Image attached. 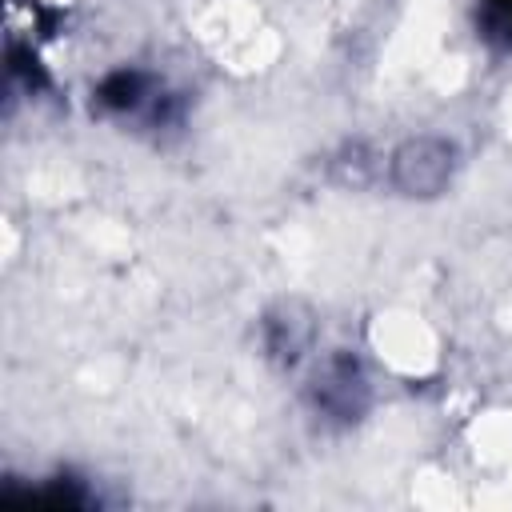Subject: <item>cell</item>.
I'll return each mask as SVG.
<instances>
[{"mask_svg": "<svg viewBox=\"0 0 512 512\" xmlns=\"http://www.w3.org/2000/svg\"><path fill=\"white\" fill-rule=\"evenodd\" d=\"M96 104L104 112H116V116H140V112L164 116L160 112L164 96H160L156 80L148 72H140V68H116V72H108L96 84Z\"/></svg>", "mask_w": 512, "mask_h": 512, "instance_id": "cell-3", "label": "cell"}, {"mask_svg": "<svg viewBox=\"0 0 512 512\" xmlns=\"http://www.w3.org/2000/svg\"><path fill=\"white\" fill-rule=\"evenodd\" d=\"M308 400L324 420H340V424L360 420V412L368 408V376L348 352H336L312 372Z\"/></svg>", "mask_w": 512, "mask_h": 512, "instance_id": "cell-2", "label": "cell"}, {"mask_svg": "<svg viewBox=\"0 0 512 512\" xmlns=\"http://www.w3.org/2000/svg\"><path fill=\"white\" fill-rule=\"evenodd\" d=\"M452 172H456V144L444 136H412L388 160L392 188L420 200L440 196L452 184Z\"/></svg>", "mask_w": 512, "mask_h": 512, "instance_id": "cell-1", "label": "cell"}, {"mask_svg": "<svg viewBox=\"0 0 512 512\" xmlns=\"http://www.w3.org/2000/svg\"><path fill=\"white\" fill-rule=\"evenodd\" d=\"M312 316L300 308V304H276L268 316H264V348L276 364L292 368L304 360V352L312 348Z\"/></svg>", "mask_w": 512, "mask_h": 512, "instance_id": "cell-4", "label": "cell"}, {"mask_svg": "<svg viewBox=\"0 0 512 512\" xmlns=\"http://www.w3.org/2000/svg\"><path fill=\"white\" fill-rule=\"evenodd\" d=\"M480 20L488 36L512 44V0H480Z\"/></svg>", "mask_w": 512, "mask_h": 512, "instance_id": "cell-5", "label": "cell"}]
</instances>
